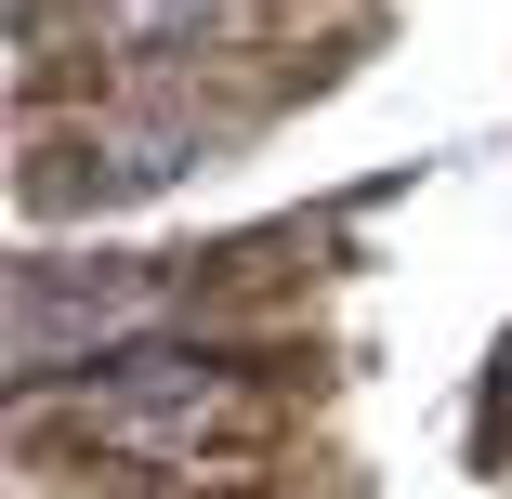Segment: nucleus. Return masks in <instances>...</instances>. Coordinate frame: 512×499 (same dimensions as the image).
Segmentation results:
<instances>
[{"instance_id":"obj_1","label":"nucleus","mask_w":512,"mask_h":499,"mask_svg":"<svg viewBox=\"0 0 512 499\" xmlns=\"http://www.w3.org/2000/svg\"><path fill=\"white\" fill-rule=\"evenodd\" d=\"M184 276L171 263H66V250H27L14 263V381H53V368H119L171 329Z\"/></svg>"},{"instance_id":"obj_2","label":"nucleus","mask_w":512,"mask_h":499,"mask_svg":"<svg viewBox=\"0 0 512 499\" xmlns=\"http://www.w3.org/2000/svg\"><path fill=\"white\" fill-rule=\"evenodd\" d=\"M79 421L106 434V447H145V460H197V447L250 434V394H237L211 355H171V342H145V355H119L106 381L79 394Z\"/></svg>"},{"instance_id":"obj_3","label":"nucleus","mask_w":512,"mask_h":499,"mask_svg":"<svg viewBox=\"0 0 512 499\" xmlns=\"http://www.w3.org/2000/svg\"><path fill=\"white\" fill-rule=\"evenodd\" d=\"M53 14H66L92 53L158 66V53H224V40L250 27V0H53Z\"/></svg>"},{"instance_id":"obj_4","label":"nucleus","mask_w":512,"mask_h":499,"mask_svg":"<svg viewBox=\"0 0 512 499\" xmlns=\"http://www.w3.org/2000/svg\"><path fill=\"white\" fill-rule=\"evenodd\" d=\"M184 158H197V119H119L92 145L79 197H158V184H184Z\"/></svg>"}]
</instances>
